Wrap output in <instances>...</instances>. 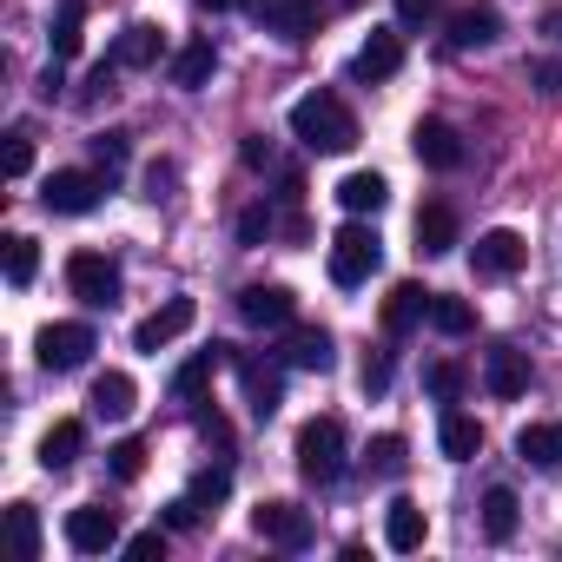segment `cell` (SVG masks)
<instances>
[{
	"instance_id": "obj_50",
	"label": "cell",
	"mask_w": 562,
	"mask_h": 562,
	"mask_svg": "<svg viewBox=\"0 0 562 562\" xmlns=\"http://www.w3.org/2000/svg\"><path fill=\"white\" fill-rule=\"evenodd\" d=\"M245 166H271V146L265 139H245Z\"/></svg>"
},
{
	"instance_id": "obj_22",
	"label": "cell",
	"mask_w": 562,
	"mask_h": 562,
	"mask_svg": "<svg viewBox=\"0 0 562 562\" xmlns=\"http://www.w3.org/2000/svg\"><path fill=\"white\" fill-rule=\"evenodd\" d=\"M417 251H424V258H443V251H457V212H450L443 199L417 212Z\"/></svg>"
},
{
	"instance_id": "obj_42",
	"label": "cell",
	"mask_w": 562,
	"mask_h": 562,
	"mask_svg": "<svg viewBox=\"0 0 562 562\" xmlns=\"http://www.w3.org/2000/svg\"><path fill=\"white\" fill-rule=\"evenodd\" d=\"M443 14V0H397V21L404 27H424V21H437Z\"/></svg>"
},
{
	"instance_id": "obj_28",
	"label": "cell",
	"mask_w": 562,
	"mask_h": 562,
	"mask_svg": "<svg viewBox=\"0 0 562 562\" xmlns=\"http://www.w3.org/2000/svg\"><path fill=\"white\" fill-rule=\"evenodd\" d=\"M384 199H391V186H384L378 172H351V179L338 186V205H345L351 218H364V212H384Z\"/></svg>"
},
{
	"instance_id": "obj_52",
	"label": "cell",
	"mask_w": 562,
	"mask_h": 562,
	"mask_svg": "<svg viewBox=\"0 0 562 562\" xmlns=\"http://www.w3.org/2000/svg\"><path fill=\"white\" fill-rule=\"evenodd\" d=\"M338 8H364V0H338Z\"/></svg>"
},
{
	"instance_id": "obj_30",
	"label": "cell",
	"mask_w": 562,
	"mask_h": 562,
	"mask_svg": "<svg viewBox=\"0 0 562 562\" xmlns=\"http://www.w3.org/2000/svg\"><path fill=\"white\" fill-rule=\"evenodd\" d=\"M80 21H87V0H60V21H54V34H47V41H54V60H74V54H80V41H87Z\"/></svg>"
},
{
	"instance_id": "obj_26",
	"label": "cell",
	"mask_w": 562,
	"mask_h": 562,
	"mask_svg": "<svg viewBox=\"0 0 562 562\" xmlns=\"http://www.w3.org/2000/svg\"><path fill=\"white\" fill-rule=\"evenodd\" d=\"M437 443H443V457H450V463H470V457L483 450V424H476V417H463V411H443Z\"/></svg>"
},
{
	"instance_id": "obj_7",
	"label": "cell",
	"mask_w": 562,
	"mask_h": 562,
	"mask_svg": "<svg viewBox=\"0 0 562 562\" xmlns=\"http://www.w3.org/2000/svg\"><path fill=\"white\" fill-rule=\"evenodd\" d=\"M100 192H106V179H100V172H47L41 205L74 218V212H93V205H100Z\"/></svg>"
},
{
	"instance_id": "obj_40",
	"label": "cell",
	"mask_w": 562,
	"mask_h": 562,
	"mask_svg": "<svg viewBox=\"0 0 562 562\" xmlns=\"http://www.w3.org/2000/svg\"><path fill=\"white\" fill-rule=\"evenodd\" d=\"M0 166H8V179H27V166H34V139H27V133H8V153H0Z\"/></svg>"
},
{
	"instance_id": "obj_41",
	"label": "cell",
	"mask_w": 562,
	"mask_h": 562,
	"mask_svg": "<svg viewBox=\"0 0 562 562\" xmlns=\"http://www.w3.org/2000/svg\"><path fill=\"white\" fill-rule=\"evenodd\" d=\"M126 555H133V562H153V555H166V529H139V536H126Z\"/></svg>"
},
{
	"instance_id": "obj_27",
	"label": "cell",
	"mask_w": 562,
	"mask_h": 562,
	"mask_svg": "<svg viewBox=\"0 0 562 562\" xmlns=\"http://www.w3.org/2000/svg\"><path fill=\"white\" fill-rule=\"evenodd\" d=\"M80 450H87V424H74V417H60V424L41 437V463H47V470H74Z\"/></svg>"
},
{
	"instance_id": "obj_44",
	"label": "cell",
	"mask_w": 562,
	"mask_h": 562,
	"mask_svg": "<svg viewBox=\"0 0 562 562\" xmlns=\"http://www.w3.org/2000/svg\"><path fill=\"white\" fill-rule=\"evenodd\" d=\"M529 80H536L542 93H555V100H562V60H529Z\"/></svg>"
},
{
	"instance_id": "obj_9",
	"label": "cell",
	"mask_w": 562,
	"mask_h": 562,
	"mask_svg": "<svg viewBox=\"0 0 562 562\" xmlns=\"http://www.w3.org/2000/svg\"><path fill=\"white\" fill-rule=\"evenodd\" d=\"M192 318H199V305H192V299H166L153 318H139V325H133V351H166L179 331H192Z\"/></svg>"
},
{
	"instance_id": "obj_12",
	"label": "cell",
	"mask_w": 562,
	"mask_h": 562,
	"mask_svg": "<svg viewBox=\"0 0 562 562\" xmlns=\"http://www.w3.org/2000/svg\"><path fill=\"white\" fill-rule=\"evenodd\" d=\"M411 153H417L430 172H457V166H463V139H457V126H450V120H417Z\"/></svg>"
},
{
	"instance_id": "obj_19",
	"label": "cell",
	"mask_w": 562,
	"mask_h": 562,
	"mask_svg": "<svg viewBox=\"0 0 562 562\" xmlns=\"http://www.w3.org/2000/svg\"><path fill=\"white\" fill-rule=\"evenodd\" d=\"M424 536H430V516H424L411 496H397V503L384 509V542H391L397 555H411V549H424Z\"/></svg>"
},
{
	"instance_id": "obj_5",
	"label": "cell",
	"mask_w": 562,
	"mask_h": 562,
	"mask_svg": "<svg viewBox=\"0 0 562 562\" xmlns=\"http://www.w3.org/2000/svg\"><path fill=\"white\" fill-rule=\"evenodd\" d=\"M67 285H74L80 305H113L120 299V265L106 251H74L67 258Z\"/></svg>"
},
{
	"instance_id": "obj_14",
	"label": "cell",
	"mask_w": 562,
	"mask_h": 562,
	"mask_svg": "<svg viewBox=\"0 0 562 562\" xmlns=\"http://www.w3.org/2000/svg\"><path fill=\"white\" fill-rule=\"evenodd\" d=\"M404 67V27H378L364 47H358V60H351V80H391Z\"/></svg>"
},
{
	"instance_id": "obj_4",
	"label": "cell",
	"mask_w": 562,
	"mask_h": 562,
	"mask_svg": "<svg viewBox=\"0 0 562 562\" xmlns=\"http://www.w3.org/2000/svg\"><path fill=\"white\" fill-rule=\"evenodd\" d=\"M251 8V21L265 27V34H278V41H312L318 34V0H245Z\"/></svg>"
},
{
	"instance_id": "obj_48",
	"label": "cell",
	"mask_w": 562,
	"mask_h": 562,
	"mask_svg": "<svg viewBox=\"0 0 562 562\" xmlns=\"http://www.w3.org/2000/svg\"><path fill=\"white\" fill-rule=\"evenodd\" d=\"M166 186H172V166H153L146 172V199H166Z\"/></svg>"
},
{
	"instance_id": "obj_49",
	"label": "cell",
	"mask_w": 562,
	"mask_h": 562,
	"mask_svg": "<svg viewBox=\"0 0 562 562\" xmlns=\"http://www.w3.org/2000/svg\"><path fill=\"white\" fill-rule=\"evenodd\" d=\"M60 87H67V80H60V60H54V67H47V74H41V100H54V93H60Z\"/></svg>"
},
{
	"instance_id": "obj_36",
	"label": "cell",
	"mask_w": 562,
	"mask_h": 562,
	"mask_svg": "<svg viewBox=\"0 0 562 562\" xmlns=\"http://www.w3.org/2000/svg\"><path fill=\"white\" fill-rule=\"evenodd\" d=\"M404 457H411V443H404V437H378V443L364 450L371 476H404Z\"/></svg>"
},
{
	"instance_id": "obj_20",
	"label": "cell",
	"mask_w": 562,
	"mask_h": 562,
	"mask_svg": "<svg viewBox=\"0 0 562 562\" xmlns=\"http://www.w3.org/2000/svg\"><path fill=\"white\" fill-rule=\"evenodd\" d=\"M496 34H503V14H496V8H457V14H450V47H457V54L490 47Z\"/></svg>"
},
{
	"instance_id": "obj_31",
	"label": "cell",
	"mask_w": 562,
	"mask_h": 562,
	"mask_svg": "<svg viewBox=\"0 0 562 562\" xmlns=\"http://www.w3.org/2000/svg\"><path fill=\"white\" fill-rule=\"evenodd\" d=\"M424 391H430L437 404H457V397L470 391V371L450 364V358H437V364H424Z\"/></svg>"
},
{
	"instance_id": "obj_2",
	"label": "cell",
	"mask_w": 562,
	"mask_h": 562,
	"mask_svg": "<svg viewBox=\"0 0 562 562\" xmlns=\"http://www.w3.org/2000/svg\"><path fill=\"white\" fill-rule=\"evenodd\" d=\"M299 476L305 483H338L345 476V424L338 417H312L299 430Z\"/></svg>"
},
{
	"instance_id": "obj_32",
	"label": "cell",
	"mask_w": 562,
	"mask_h": 562,
	"mask_svg": "<svg viewBox=\"0 0 562 562\" xmlns=\"http://www.w3.org/2000/svg\"><path fill=\"white\" fill-rule=\"evenodd\" d=\"M483 529H490V542H509V536H516V490L496 483V490L483 496Z\"/></svg>"
},
{
	"instance_id": "obj_21",
	"label": "cell",
	"mask_w": 562,
	"mask_h": 562,
	"mask_svg": "<svg viewBox=\"0 0 562 562\" xmlns=\"http://www.w3.org/2000/svg\"><path fill=\"white\" fill-rule=\"evenodd\" d=\"M285 364H292V371H331V364H338V351H331V331H318V325H299V331L285 338Z\"/></svg>"
},
{
	"instance_id": "obj_38",
	"label": "cell",
	"mask_w": 562,
	"mask_h": 562,
	"mask_svg": "<svg viewBox=\"0 0 562 562\" xmlns=\"http://www.w3.org/2000/svg\"><path fill=\"white\" fill-rule=\"evenodd\" d=\"M106 470H113L120 483H133V476L146 470V443H139V437H120V443L106 450Z\"/></svg>"
},
{
	"instance_id": "obj_15",
	"label": "cell",
	"mask_w": 562,
	"mask_h": 562,
	"mask_svg": "<svg viewBox=\"0 0 562 562\" xmlns=\"http://www.w3.org/2000/svg\"><path fill=\"white\" fill-rule=\"evenodd\" d=\"M93 351V325H47L41 331V364L47 371H80Z\"/></svg>"
},
{
	"instance_id": "obj_18",
	"label": "cell",
	"mask_w": 562,
	"mask_h": 562,
	"mask_svg": "<svg viewBox=\"0 0 562 562\" xmlns=\"http://www.w3.org/2000/svg\"><path fill=\"white\" fill-rule=\"evenodd\" d=\"M218 364H225V345H212V351H192V358L172 371V397H179V404H199V397L212 391Z\"/></svg>"
},
{
	"instance_id": "obj_6",
	"label": "cell",
	"mask_w": 562,
	"mask_h": 562,
	"mask_svg": "<svg viewBox=\"0 0 562 562\" xmlns=\"http://www.w3.org/2000/svg\"><path fill=\"white\" fill-rule=\"evenodd\" d=\"M251 529L271 549H305L312 542V509H299V503H258L251 509Z\"/></svg>"
},
{
	"instance_id": "obj_24",
	"label": "cell",
	"mask_w": 562,
	"mask_h": 562,
	"mask_svg": "<svg viewBox=\"0 0 562 562\" xmlns=\"http://www.w3.org/2000/svg\"><path fill=\"white\" fill-rule=\"evenodd\" d=\"M516 457L536 470H562V424H522L516 430Z\"/></svg>"
},
{
	"instance_id": "obj_16",
	"label": "cell",
	"mask_w": 562,
	"mask_h": 562,
	"mask_svg": "<svg viewBox=\"0 0 562 562\" xmlns=\"http://www.w3.org/2000/svg\"><path fill=\"white\" fill-rule=\"evenodd\" d=\"M483 391H490V397H522V391H529V364H522L516 345H496V351L483 358Z\"/></svg>"
},
{
	"instance_id": "obj_17",
	"label": "cell",
	"mask_w": 562,
	"mask_h": 562,
	"mask_svg": "<svg viewBox=\"0 0 562 562\" xmlns=\"http://www.w3.org/2000/svg\"><path fill=\"white\" fill-rule=\"evenodd\" d=\"M159 54H166V34H159L153 21H139V27H126V34H120V47H113V67H126V74H146V67H159Z\"/></svg>"
},
{
	"instance_id": "obj_13",
	"label": "cell",
	"mask_w": 562,
	"mask_h": 562,
	"mask_svg": "<svg viewBox=\"0 0 562 562\" xmlns=\"http://www.w3.org/2000/svg\"><path fill=\"white\" fill-rule=\"evenodd\" d=\"M238 384H245V404H251L258 424H265L278 404H285V371L265 364V358H238Z\"/></svg>"
},
{
	"instance_id": "obj_10",
	"label": "cell",
	"mask_w": 562,
	"mask_h": 562,
	"mask_svg": "<svg viewBox=\"0 0 562 562\" xmlns=\"http://www.w3.org/2000/svg\"><path fill=\"white\" fill-rule=\"evenodd\" d=\"M67 542H74L80 555H106V549L120 542V516L100 509V503H80V509H67Z\"/></svg>"
},
{
	"instance_id": "obj_1",
	"label": "cell",
	"mask_w": 562,
	"mask_h": 562,
	"mask_svg": "<svg viewBox=\"0 0 562 562\" xmlns=\"http://www.w3.org/2000/svg\"><path fill=\"white\" fill-rule=\"evenodd\" d=\"M292 139L305 153H351L358 146V113L338 93H305L292 106Z\"/></svg>"
},
{
	"instance_id": "obj_46",
	"label": "cell",
	"mask_w": 562,
	"mask_h": 562,
	"mask_svg": "<svg viewBox=\"0 0 562 562\" xmlns=\"http://www.w3.org/2000/svg\"><path fill=\"white\" fill-rule=\"evenodd\" d=\"M384 384H391V351H378V358H364V391L378 397Z\"/></svg>"
},
{
	"instance_id": "obj_45",
	"label": "cell",
	"mask_w": 562,
	"mask_h": 562,
	"mask_svg": "<svg viewBox=\"0 0 562 562\" xmlns=\"http://www.w3.org/2000/svg\"><path fill=\"white\" fill-rule=\"evenodd\" d=\"M265 232H271V212H265V205H251V212L238 218V238H245V245H258Z\"/></svg>"
},
{
	"instance_id": "obj_29",
	"label": "cell",
	"mask_w": 562,
	"mask_h": 562,
	"mask_svg": "<svg viewBox=\"0 0 562 562\" xmlns=\"http://www.w3.org/2000/svg\"><path fill=\"white\" fill-rule=\"evenodd\" d=\"M133 404H139V391H133L126 371H106V378L93 384V411H100V417H133Z\"/></svg>"
},
{
	"instance_id": "obj_3",
	"label": "cell",
	"mask_w": 562,
	"mask_h": 562,
	"mask_svg": "<svg viewBox=\"0 0 562 562\" xmlns=\"http://www.w3.org/2000/svg\"><path fill=\"white\" fill-rule=\"evenodd\" d=\"M378 265H384V238H378L364 218H351V225L331 238V285H345V292H351V285H364Z\"/></svg>"
},
{
	"instance_id": "obj_35",
	"label": "cell",
	"mask_w": 562,
	"mask_h": 562,
	"mask_svg": "<svg viewBox=\"0 0 562 562\" xmlns=\"http://www.w3.org/2000/svg\"><path fill=\"white\" fill-rule=\"evenodd\" d=\"M8 529H14L21 562H34V555H41V516H34V503H14V509H8Z\"/></svg>"
},
{
	"instance_id": "obj_51",
	"label": "cell",
	"mask_w": 562,
	"mask_h": 562,
	"mask_svg": "<svg viewBox=\"0 0 562 562\" xmlns=\"http://www.w3.org/2000/svg\"><path fill=\"white\" fill-rule=\"evenodd\" d=\"M205 14H232V8H245V0H199Z\"/></svg>"
},
{
	"instance_id": "obj_39",
	"label": "cell",
	"mask_w": 562,
	"mask_h": 562,
	"mask_svg": "<svg viewBox=\"0 0 562 562\" xmlns=\"http://www.w3.org/2000/svg\"><path fill=\"white\" fill-rule=\"evenodd\" d=\"M93 166L100 172H120L126 166V133H93Z\"/></svg>"
},
{
	"instance_id": "obj_47",
	"label": "cell",
	"mask_w": 562,
	"mask_h": 562,
	"mask_svg": "<svg viewBox=\"0 0 562 562\" xmlns=\"http://www.w3.org/2000/svg\"><path fill=\"white\" fill-rule=\"evenodd\" d=\"M199 437H205V443H218V450L232 443V430H225V417H218V411H199Z\"/></svg>"
},
{
	"instance_id": "obj_23",
	"label": "cell",
	"mask_w": 562,
	"mask_h": 562,
	"mask_svg": "<svg viewBox=\"0 0 562 562\" xmlns=\"http://www.w3.org/2000/svg\"><path fill=\"white\" fill-rule=\"evenodd\" d=\"M430 299H437V292H424V285H397V292L384 299V331L404 338L411 325H424V318H430Z\"/></svg>"
},
{
	"instance_id": "obj_43",
	"label": "cell",
	"mask_w": 562,
	"mask_h": 562,
	"mask_svg": "<svg viewBox=\"0 0 562 562\" xmlns=\"http://www.w3.org/2000/svg\"><path fill=\"white\" fill-rule=\"evenodd\" d=\"M205 522V509L192 503V496H179V503H166V529H199Z\"/></svg>"
},
{
	"instance_id": "obj_37",
	"label": "cell",
	"mask_w": 562,
	"mask_h": 562,
	"mask_svg": "<svg viewBox=\"0 0 562 562\" xmlns=\"http://www.w3.org/2000/svg\"><path fill=\"white\" fill-rule=\"evenodd\" d=\"M186 496H192V503H199V509H218V503H225V496H232V470H225V463H218V470H199V476H192V490H186Z\"/></svg>"
},
{
	"instance_id": "obj_33",
	"label": "cell",
	"mask_w": 562,
	"mask_h": 562,
	"mask_svg": "<svg viewBox=\"0 0 562 562\" xmlns=\"http://www.w3.org/2000/svg\"><path fill=\"white\" fill-rule=\"evenodd\" d=\"M34 271H41V245L27 232H8V285H34Z\"/></svg>"
},
{
	"instance_id": "obj_11",
	"label": "cell",
	"mask_w": 562,
	"mask_h": 562,
	"mask_svg": "<svg viewBox=\"0 0 562 562\" xmlns=\"http://www.w3.org/2000/svg\"><path fill=\"white\" fill-rule=\"evenodd\" d=\"M292 312H299V299H292L285 285H245V292H238V318L258 325V331L292 325Z\"/></svg>"
},
{
	"instance_id": "obj_8",
	"label": "cell",
	"mask_w": 562,
	"mask_h": 562,
	"mask_svg": "<svg viewBox=\"0 0 562 562\" xmlns=\"http://www.w3.org/2000/svg\"><path fill=\"white\" fill-rule=\"evenodd\" d=\"M522 258H529V245H522L509 225H496V232H483V238L470 245L476 278H509V271H522Z\"/></svg>"
},
{
	"instance_id": "obj_25",
	"label": "cell",
	"mask_w": 562,
	"mask_h": 562,
	"mask_svg": "<svg viewBox=\"0 0 562 562\" xmlns=\"http://www.w3.org/2000/svg\"><path fill=\"white\" fill-rule=\"evenodd\" d=\"M212 67H218V47H212V41H186V47L172 54V87L199 93V87L212 80Z\"/></svg>"
},
{
	"instance_id": "obj_34",
	"label": "cell",
	"mask_w": 562,
	"mask_h": 562,
	"mask_svg": "<svg viewBox=\"0 0 562 562\" xmlns=\"http://www.w3.org/2000/svg\"><path fill=\"white\" fill-rule=\"evenodd\" d=\"M430 325H437L443 338H463V331H476V312H470L463 299H443V292H437V299H430Z\"/></svg>"
}]
</instances>
